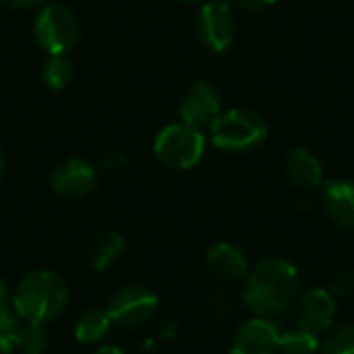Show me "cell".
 I'll use <instances>...</instances> for the list:
<instances>
[{"label":"cell","mask_w":354,"mask_h":354,"mask_svg":"<svg viewBox=\"0 0 354 354\" xmlns=\"http://www.w3.org/2000/svg\"><path fill=\"white\" fill-rule=\"evenodd\" d=\"M301 292V274L284 257L261 259L247 276L243 303L255 317L280 319L288 313Z\"/></svg>","instance_id":"obj_1"},{"label":"cell","mask_w":354,"mask_h":354,"mask_svg":"<svg viewBox=\"0 0 354 354\" xmlns=\"http://www.w3.org/2000/svg\"><path fill=\"white\" fill-rule=\"evenodd\" d=\"M68 303L66 280L52 270H35L21 278L10 305L21 322L48 324L56 319Z\"/></svg>","instance_id":"obj_2"},{"label":"cell","mask_w":354,"mask_h":354,"mask_svg":"<svg viewBox=\"0 0 354 354\" xmlns=\"http://www.w3.org/2000/svg\"><path fill=\"white\" fill-rule=\"evenodd\" d=\"M212 143L230 153H249L259 149L268 139L266 118L249 108H232L222 112L209 127Z\"/></svg>","instance_id":"obj_3"},{"label":"cell","mask_w":354,"mask_h":354,"mask_svg":"<svg viewBox=\"0 0 354 354\" xmlns=\"http://www.w3.org/2000/svg\"><path fill=\"white\" fill-rule=\"evenodd\" d=\"M205 147H207V141H205L203 131L183 120L164 127L153 141L156 158L172 170L195 168L203 160Z\"/></svg>","instance_id":"obj_4"},{"label":"cell","mask_w":354,"mask_h":354,"mask_svg":"<svg viewBox=\"0 0 354 354\" xmlns=\"http://www.w3.org/2000/svg\"><path fill=\"white\" fill-rule=\"evenodd\" d=\"M81 35L77 15L64 4H44L33 23V37L48 54H66Z\"/></svg>","instance_id":"obj_5"},{"label":"cell","mask_w":354,"mask_h":354,"mask_svg":"<svg viewBox=\"0 0 354 354\" xmlns=\"http://www.w3.org/2000/svg\"><path fill=\"white\" fill-rule=\"evenodd\" d=\"M158 305H160V299L149 286L131 284V286L116 290L110 297L106 305V313L112 319V324L124 330H133L149 322L156 315Z\"/></svg>","instance_id":"obj_6"},{"label":"cell","mask_w":354,"mask_h":354,"mask_svg":"<svg viewBox=\"0 0 354 354\" xmlns=\"http://www.w3.org/2000/svg\"><path fill=\"white\" fill-rule=\"evenodd\" d=\"M336 317H338V299L328 288L322 286H313L305 292H299L292 305L295 326L315 336H324L330 328H334Z\"/></svg>","instance_id":"obj_7"},{"label":"cell","mask_w":354,"mask_h":354,"mask_svg":"<svg viewBox=\"0 0 354 354\" xmlns=\"http://www.w3.org/2000/svg\"><path fill=\"white\" fill-rule=\"evenodd\" d=\"M197 37L199 41L220 54L226 52L236 35V19L232 12V6L224 0H209L199 8L197 15Z\"/></svg>","instance_id":"obj_8"},{"label":"cell","mask_w":354,"mask_h":354,"mask_svg":"<svg viewBox=\"0 0 354 354\" xmlns=\"http://www.w3.org/2000/svg\"><path fill=\"white\" fill-rule=\"evenodd\" d=\"M97 185V170L91 162L81 158H68L60 162L50 174L52 191L62 199H83Z\"/></svg>","instance_id":"obj_9"},{"label":"cell","mask_w":354,"mask_h":354,"mask_svg":"<svg viewBox=\"0 0 354 354\" xmlns=\"http://www.w3.org/2000/svg\"><path fill=\"white\" fill-rule=\"evenodd\" d=\"M178 114H180L183 122H187L199 131L209 129L214 124V120L222 114L220 91L207 81L193 83L180 100Z\"/></svg>","instance_id":"obj_10"},{"label":"cell","mask_w":354,"mask_h":354,"mask_svg":"<svg viewBox=\"0 0 354 354\" xmlns=\"http://www.w3.org/2000/svg\"><path fill=\"white\" fill-rule=\"evenodd\" d=\"M282 328L274 319L251 317L241 324L230 338V354H276Z\"/></svg>","instance_id":"obj_11"},{"label":"cell","mask_w":354,"mask_h":354,"mask_svg":"<svg viewBox=\"0 0 354 354\" xmlns=\"http://www.w3.org/2000/svg\"><path fill=\"white\" fill-rule=\"evenodd\" d=\"M205 266L212 278L224 286H234L245 282L251 272L245 251L228 241H220L209 247L205 255Z\"/></svg>","instance_id":"obj_12"},{"label":"cell","mask_w":354,"mask_h":354,"mask_svg":"<svg viewBox=\"0 0 354 354\" xmlns=\"http://www.w3.org/2000/svg\"><path fill=\"white\" fill-rule=\"evenodd\" d=\"M319 207L324 216L342 230H354V180L332 178L324 185Z\"/></svg>","instance_id":"obj_13"},{"label":"cell","mask_w":354,"mask_h":354,"mask_svg":"<svg viewBox=\"0 0 354 354\" xmlns=\"http://www.w3.org/2000/svg\"><path fill=\"white\" fill-rule=\"evenodd\" d=\"M324 162L307 147H295L284 158L286 180L297 189H317L324 183Z\"/></svg>","instance_id":"obj_14"},{"label":"cell","mask_w":354,"mask_h":354,"mask_svg":"<svg viewBox=\"0 0 354 354\" xmlns=\"http://www.w3.org/2000/svg\"><path fill=\"white\" fill-rule=\"evenodd\" d=\"M124 251H127L124 236L116 230H106L91 243L89 263L95 272H108L122 259Z\"/></svg>","instance_id":"obj_15"},{"label":"cell","mask_w":354,"mask_h":354,"mask_svg":"<svg viewBox=\"0 0 354 354\" xmlns=\"http://www.w3.org/2000/svg\"><path fill=\"white\" fill-rule=\"evenodd\" d=\"M112 328V319L108 317L106 309H87L75 322L73 334L81 344H100Z\"/></svg>","instance_id":"obj_16"},{"label":"cell","mask_w":354,"mask_h":354,"mask_svg":"<svg viewBox=\"0 0 354 354\" xmlns=\"http://www.w3.org/2000/svg\"><path fill=\"white\" fill-rule=\"evenodd\" d=\"M75 68L66 54H48L41 64V81L52 91H62L73 81Z\"/></svg>","instance_id":"obj_17"},{"label":"cell","mask_w":354,"mask_h":354,"mask_svg":"<svg viewBox=\"0 0 354 354\" xmlns=\"http://www.w3.org/2000/svg\"><path fill=\"white\" fill-rule=\"evenodd\" d=\"M319 346H322V336H315L297 326L280 332V340H278L280 354H317Z\"/></svg>","instance_id":"obj_18"},{"label":"cell","mask_w":354,"mask_h":354,"mask_svg":"<svg viewBox=\"0 0 354 354\" xmlns=\"http://www.w3.org/2000/svg\"><path fill=\"white\" fill-rule=\"evenodd\" d=\"M50 344V334L44 324L35 322H21L17 351L21 354H44Z\"/></svg>","instance_id":"obj_19"},{"label":"cell","mask_w":354,"mask_h":354,"mask_svg":"<svg viewBox=\"0 0 354 354\" xmlns=\"http://www.w3.org/2000/svg\"><path fill=\"white\" fill-rule=\"evenodd\" d=\"M322 354H354V324L330 328L322 338Z\"/></svg>","instance_id":"obj_20"},{"label":"cell","mask_w":354,"mask_h":354,"mask_svg":"<svg viewBox=\"0 0 354 354\" xmlns=\"http://www.w3.org/2000/svg\"><path fill=\"white\" fill-rule=\"evenodd\" d=\"M19 328L21 319L10 307L0 311V354H12L17 351Z\"/></svg>","instance_id":"obj_21"},{"label":"cell","mask_w":354,"mask_h":354,"mask_svg":"<svg viewBox=\"0 0 354 354\" xmlns=\"http://www.w3.org/2000/svg\"><path fill=\"white\" fill-rule=\"evenodd\" d=\"M203 309L209 319H214L216 324H224L232 313V303L224 288H212L203 299Z\"/></svg>","instance_id":"obj_22"},{"label":"cell","mask_w":354,"mask_h":354,"mask_svg":"<svg viewBox=\"0 0 354 354\" xmlns=\"http://www.w3.org/2000/svg\"><path fill=\"white\" fill-rule=\"evenodd\" d=\"M328 290L336 299H348L354 295V270H340L330 278Z\"/></svg>","instance_id":"obj_23"},{"label":"cell","mask_w":354,"mask_h":354,"mask_svg":"<svg viewBox=\"0 0 354 354\" xmlns=\"http://www.w3.org/2000/svg\"><path fill=\"white\" fill-rule=\"evenodd\" d=\"M127 162H129L127 153H122L118 149H112V151H106L100 158V168L106 170V172H120V170H124Z\"/></svg>","instance_id":"obj_24"},{"label":"cell","mask_w":354,"mask_h":354,"mask_svg":"<svg viewBox=\"0 0 354 354\" xmlns=\"http://www.w3.org/2000/svg\"><path fill=\"white\" fill-rule=\"evenodd\" d=\"M230 6L243 8V10H266L272 4H276L278 0H224Z\"/></svg>","instance_id":"obj_25"},{"label":"cell","mask_w":354,"mask_h":354,"mask_svg":"<svg viewBox=\"0 0 354 354\" xmlns=\"http://www.w3.org/2000/svg\"><path fill=\"white\" fill-rule=\"evenodd\" d=\"M4 6L8 8H17V10H29V8H37L44 6L48 0H0Z\"/></svg>","instance_id":"obj_26"},{"label":"cell","mask_w":354,"mask_h":354,"mask_svg":"<svg viewBox=\"0 0 354 354\" xmlns=\"http://www.w3.org/2000/svg\"><path fill=\"white\" fill-rule=\"evenodd\" d=\"M8 305H10V290H8L6 282L0 278V311L8 309Z\"/></svg>","instance_id":"obj_27"},{"label":"cell","mask_w":354,"mask_h":354,"mask_svg":"<svg viewBox=\"0 0 354 354\" xmlns=\"http://www.w3.org/2000/svg\"><path fill=\"white\" fill-rule=\"evenodd\" d=\"M164 338H174L176 334H178V326L174 324V322H168L164 328H162V332H160Z\"/></svg>","instance_id":"obj_28"},{"label":"cell","mask_w":354,"mask_h":354,"mask_svg":"<svg viewBox=\"0 0 354 354\" xmlns=\"http://www.w3.org/2000/svg\"><path fill=\"white\" fill-rule=\"evenodd\" d=\"M93 354H124V351L118 346H112V344H102L100 348L93 351Z\"/></svg>","instance_id":"obj_29"},{"label":"cell","mask_w":354,"mask_h":354,"mask_svg":"<svg viewBox=\"0 0 354 354\" xmlns=\"http://www.w3.org/2000/svg\"><path fill=\"white\" fill-rule=\"evenodd\" d=\"M4 172H6V158H4V151L0 149V183L4 178Z\"/></svg>","instance_id":"obj_30"},{"label":"cell","mask_w":354,"mask_h":354,"mask_svg":"<svg viewBox=\"0 0 354 354\" xmlns=\"http://www.w3.org/2000/svg\"><path fill=\"white\" fill-rule=\"evenodd\" d=\"M183 2H209V0H183Z\"/></svg>","instance_id":"obj_31"}]
</instances>
